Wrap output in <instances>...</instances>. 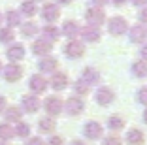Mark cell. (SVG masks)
Segmentation results:
<instances>
[{
  "label": "cell",
  "instance_id": "cell-1",
  "mask_svg": "<svg viewBox=\"0 0 147 145\" xmlns=\"http://www.w3.org/2000/svg\"><path fill=\"white\" fill-rule=\"evenodd\" d=\"M85 19H87V23H89L91 26H98V28H100V25H104V23H106V11H104V8L91 6V8L85 11Z\"/></svg>",
  "mask_w": 147,
  "mask_h": 145
},
{
  "label": "cell",
  "instance_id": "cell-2",
  "mask_svg": "<svg viewBox=\"0 0 147 145\" xmlns=\"http://www.w3.org/2000/svg\"><path fill=\"white\" fill-rule=\"evenodd\" d=\"M108 30L111 36H123L128 32V23H126L125 17H121V15H115V17H111L108 21Z\"/></svg>",
  "mask_w": 147,
  "mask_h": 145
},
{
  "label": "cell",
  "instance_id": "cell-3",
  "mask_svg": "<svg viewBox=\"0 0 147 145\" xmlns=\"http://www.w3.org/2000/svg\"><path fill=\"white\" fill-rule=\"evenodd\" d=\"M43 109L47 111L49 117H57L64 111V102H62L59 96H49V98H45V102H43Z\"/></svg>",
  "mask_w": 147,
  "mask_h": 145
},
{
  "label": "cell",
  "instance_id": "cell-4",
  "mask_svg": "<svg viewBox=\"0 0 147 145\" xmlns=\"http://www.w3.org/2000/svg\"><path fill=\"white\" fill-rule=\"evenodd\" d=\"M64 55L68 59H79V57L85 55V45L79 40H70L68 43L64 45Z\"/></svg>",
  "mask_w": 147,
  "mask_h": 145
},
{
  "label": "cell",
  "instance_id": "cell-5",
  "mask_svg": "<svg viewBox=\"0 0 147 145\" xmlns=\"http://www.w3.org/2000/svg\"><path fill=\"white\" fill-rule=\"evenodd\" d=\"M83 109H85V102H83V98H79V96H72V98H68L64 102V111L72 117L83 113Z\"/></svg>",
  "mask_w": 147,
  "mask_h": 145
},
{
  "label": "cell",
  "instance_id": "cell-6",
  "mask_svg": "<svg viewBox=\"0 0 147 145\" xmlns=\"http://www.w3.org/2000/svg\"><path fill=\"white\" fill-rule=\"evenodd\" d=\"M128 40L132 43H145V40H147V28H145V25L138 23V25L130 26V28H128Z\"/></svg>",
  "mask_w": 147,
  "mask_h": 145
},
{
  "label": "cell",
  "instance_id": "cell-7",
  "mask_svg": "<svg viewBox=\"0 0 147 145\" xmlns=\"http://www.w3.org/2000/svg\"><path fill=\"white\" fill-rule=\"evenodd\" d=\"M42 17L45 19V21L51 25V23H55L57 19L61 17V8H59V4H53V2H45L42 8Z\"/></svg>",
  "mask_w": 147,
  "mask_h": 145
},
{
  "label": "cell",
  "instance_id": "cell-8",
  "mask_svg": "<svg viewBox=\"0 0 147 145\" xmlns=\"http://www.w3.org/2000/svg\"><path fill=\"white\" fill-rule=\"evenodd\" d=\"M94 100L100 106H109V104L115 100V92H113V89H109V87H98V90L94 92Z\"/></svg>",
  "mask_w": 147,
  "mask_h": 145
},
{
  "label": "cell",
  "instance_id": "cell-9",
  "mask_svg": "<svg viewBox=\"0 0 147 145\" xmlns=\"http://www.w3.org/2000/svg\"><path fill=\"white\" fill-rule=\"evenodd\" d=\"M102 132H104V128H102L100 123H96V121H89L83 126V136L87 140H98V138H102Z\"/></svg>",
  "mask_w": 147,
  "mask_h": 145
},
{
  "label": "cell",
  "instance_id": "cell-10",
  "mask_svg": "<svg viewBox=\"0 0 147 145\" xmlns=\"http://www.w3.org/2000/svg\"><path fill=\"white\" fill-rule=\"evenodd\" d=\"M79 36L83 38V42H89V43H96L100 42V28L98 26H91L87 25L79 30Z\"/></svg>",
  "mask_w": 147,
  "mask_h": 145
},
{
  "label": "cell",
  "instance_id": "cell-11",
  "mask_svg": "<svg viewBox=\"0 0 147 145\" xmlns=\"http://www.w3.org/2000/svg\"><path fill=\"white\" fill-rule=\"evenodd\" d=\"M21 106H23V111H26V113H36L42 106V102L36 94H26V96H23Z\"/></svg>",
  "mask_w": 147,
  "mask_h": 145
},
{
  "label": "cell",
  "instance_id": "cell-12",
  "mask_svg": "<svg viewBox=\"0 0 147 145\" xmlns=\"http://www.w3.org/2000/svg\"><path fill=\"white\" fill-rule=\"evenodd\" d=\"M47 79L43 76H40V74H34V76L30 77V81H28V87H30V90L34 94H42L45 92V89H47Z\"/></svg>",
  "mask_w": 147,
  "mask_h": 145
},
{
  "label": "cell",
  "instance_id": "cell-13",
  "mask_svg": "<svg viewBox=\"0 0 147 145\" xmlns=\"http://www.w3.org/2000/svg\"><path fill=\"white\" fill-rule=\"evenodd\" d=\"M100 77H102V74H100L96 68H92V66H89V68H85L81 72V81H85L89 87L98 85V83H100Z\"/></svg>",
  "mask_w": 147,
  "mask_h": 145
},
{
  "label": "cell",
  "instance_id": "cell-14",
  "mask_svg": "<svg viewBox=\"0 0 147 145\" xmlns=\"http://www.w3.org/2000/svg\"><path fill=\"white\" fill-rule=\"evenodd\" d=\"M68 83H70V79H68V76H66L64 72H55L51 76L49 85H51L53 90H64L66 87H68Z\"/></svg>",
  "mask_w": 147,
  "mask_h": 145
},
{
  "label": "cell",
  "instance_id": "cell-15",
  "mask_svg": "<svg viewBox=\"0 0 147 145\" xmlns=\"http://www.w3.org/2000/svg\"><path fill=\"white\" fill-rule=\"evenodd\" d=\"M21 76H23V68L19 66V64H15V62L8 64V66L4 68V77H6V81H9V83L21 79Z\"/></svg>",
  "mask_w": 147,
  "mask_h": 145
},
{
  "label": "cell",
  "instance_id": "cell-16",
  "mask_svg": "<svg viewBox=\"0 0 147 145\" xmlns=\"http://www.w3.org/2000/svg\"><path fill=\"white\" fill-rule=\"evenodd\" d=\"M51 49H53L51 42H47V40H43V38L36 40V42L32 43V53H34V55H40V57H47L49 53H51Z\"/></svg>",
  "mask_w": 147,
  "mask_h": 145
},
{
  "label": "cell",
  "instance_id": "cell-17",
  "mask_svg": "<svg viewBox=\"0 0 147 145\" xmlns=\"http://www.w3.org/2000/svg\"><path fill=\"white\" fill-rule=\"evenodd\" d=\"M79 30H81V26L76 21L68 19V21H64V25H62L61 34H64L66 38H70V40H76V36H79Z\"/></svg>",
  "mask_w": 147,
  "mask_h": 145
},
{
  "label": "cell",
  "instance_id": "cell-18",
  "mask_svg": "<svg viewBox=\"0 0 147 145\" xmlns=\"http://www.w3.org/2000/svg\"><path fill=\"white\" fill-rule=\"evenodd\" d=\"M126 143L128 145H143L145 143V134L140 130V128H130L126 132Z\"/></svg>",
  "mask_w": 147,
  "mask_h": 145
},
{
  "label": "cell",
  "instance_id": "cell-19",
  "mask_svg": "<svg viewBox=\"0 0 147 145\" xmlns=\"http://www.w3.org/2000/svg\"><path fill=\"white\" fill-rule=\"evenodd\" d=\"M40 72L42 74H55V70H57V66H59V60L55 59V57H43L42 60H40Z\"/></svg>",
  "mask_w": 147,
  "mask_h": 145
},
{
  "label": "cell",
  "instance_id": "cell-20",
  "mask_svg": "<svg viewBox=\"0 0 147 145\" xmlns=\"http://www.w3.org/2000/svg\"><path fill=\"white\" fill-rule=\"evenodd\" d=\"M6 55H8V59L11 60V62H17V60L25 59V47H23V43H11V45L8 47Z\"/></svg>",
  "mask_w": 147,
  "mask_h": 145
},
{
  "label": "cell",
  "instance_id": "cell-21",
  "mask_svg": "<svg viewBox=\"0 0 147 145\" xmlns=\"http://www.w3.org/2000/svg\"><path fill=\"white\" fill-rule=\"evenodd\" d=\"M42 34H43V40H47V42L53 43L61 38V28H57L55 25H45L42 28Z\"/></svg>",
  "mask_w": 147,
  "mask_h": 145
},
{
  "label": "cell",
  "instance_id": "cell-22",
  "mask_svg": "<svg viewBox=\"0 0 147 145\" xmlns=\"http://www.w3.org/2000/svg\"><path fill=\"white\" fill-rule=\"evenodd\" d=\"M25 17H34L36 13H38V4H36V0H25L21 4V11Z\"/></svg>",
  "mask_w": 147,
  "mask_h": 145
},
{
  "label": "cell",
  "instance_id": "cell-23",
  "mask_svg": "<svg viewBox=\"0 0 147 145\" xmlns=\"http://www.w3.org/2000/svg\"><path fill=\"white\" fill-rule=\"evenodd\" d=\"M130 70H132V76L134 77H140V79L147 77V62L145 60H136V62H132Z\"/></svg>",
  "mask_w": 147,
  "mask_h": 145
},
{
  "label": "cell",
  "instance_id": "cell-24",
  "mask_svg": "<svg viewBox=\"0 0 147 145\" xmlns=\"http://www.w3.org/2000/svg\"><path fill=\"white\" fill-rule=\"evenodd\" d=\"M55 126H57V123H55V119H53V117H43V119L38 121V130H40V132L49 134V132H53V130H55Z\"/></svg>",
  "mask_w": 147,
  "mask_h": 145
},
{
  "label": "cell",
  "instance_id": "cell-25",
  "mask_svg": "<svg viewBox=\"0 0 147 145\" xmlns=\"http://www.w3.org/2000/svg\"><path fill=\"white\" fill-rule=\"evenodd\" d=\"M4 113H6V121H8V123H19L21 117H23V109H19V107H15V106L4 109Z\"/></svg>",
  "mask_w": 147,
  "mask_h": 145
},
{
  "label": "cell",
  "instance_id": "cell-26",
  "mask_svg": "<svg viewBox=\"0 0 147 145\" xmlns=\"http://www.w3.org/2000/svg\"><path fill=\"white\" fill-rule=\"evenodd\" d=\"M108 128L111 132H117V130H123L125 128V119L121 115H111L108 119Z\"/></svg>",
  "mask_w": 147,
  "mask_h": 145
},
{
  "label": "cell",
  "instance_id": "cell-27",
  "mask_svg": "<svg viewBox=\"0 0 147 145\" xmlns=\"http://www.w3.org/2000/svg\"><path fill=\"white\" fill-rule=\"evenodd\" d=\"M21 34L25 36V38H34V36L38 34V25L32 23V21L23 23V25H21Z\"/></svg>",
  "mask_w": 147,
  "mask_h": 145
},
{
  "label": "cell",
  "instance_id": "cell-28",
  "mask_svg": "<svg viewBox=\"0 0 147 145\" xmlns=\"http://www.w3.org/2000/svg\"><path fill=\"white\" fill-rule=\"evenodd\" d=\"M4 19H6V23L9 25V28H11V26L21 25V13L15 11V9H8V11H6V15H4Z\"/></svg>",
  "mask_w": 147,
  "mask_h": 145
},
{
  "label": "cell",
  "instance_id": "cell-29",
  "mask_svg": "<svg viewBox=\"0 0 147 145\" xmlns=\"http://www.w3.org/2000/svg\"><path fill=\"white\" fill-rule=\"evenodd\" d=\"M13 132H15V136H19V138H28L30 136V124L19 121V123L15 124V128H13Z\"/></svg>",
  "mask_w": 147,
  "mask_h": 145
},
{
  "label": "cell",
  "instance_id": "cell-30",
  "mask_svg": "<svg viewBox=\"0 0 147 145\" xmlns=\"http://www.w3.org/2000/svg\"><path fill=\"white\" fill-rule=\"evenodd\" d=\"M15 136V132H13V126L8 123H2L0 124V140L6 141V140H11V138Z\"/></svg>",
  "mask_w": 147,
  "mask_h": 145
},
{
  "label": "cell",
  "instance_id": "cell-31",
  "mask_svg": "<svg viewBox=\"0 0 147 145\" xmlns=\"http://www.w3.org/2000/svg\"><path fill=\"white\" fill-rule=\"evenodd\" d=\"M89 90H91V87L87 85L85 81H81V79H78V81L74 83V92L78 94L79 98H81V96H85V94H89Z\"/></svg>",
  "mask_w": 147,
  "mask_h": 145
},
{
  "label": "cell",
  "instance_id": "cell-32",
  "mask_svg": "<svg viewBox=\"0 0 147 145\" xmlns=\"http://www.w3.org/2000/svg\"><path fill=\"white\" fill-rule=\"evenodd\" d=\"M13 38H15V34H13V30L9 28H0V42L2 43H9V42H13Z\"/></svg>",
  "mask_w": 147,
  "mask_h": 145
},
{
  "label": "cell",
  "instance_id": "cell-33",
  "mask_svg": "<svg viewBox=\"0 0 147 145\" xmlns=\"http://www.w3.org/2000/svg\"><path fill=\"white\" fill-rule=\"evenodd\" d=\"M138 102L142 104V106H147V87H142V89L138 90Z\"/></svg>",
  "mask_w": 147,
  "mask_h": 145
},
{
  "label": "cell",
  "instance_id": "cell-34",
  "mask_svg": "<svg viewBox=\"0 0 147 145\" xmlns=\"http://www.w3.org/2000/svg\"><path fill=\"white\" fill-rule=\"evenodd\" d=\"M102 145H123V141H121V138H117V136H108V138H104Z\"/></svg>",
  "mask_w": 147,
  "mask_h": 145
},
{
  "label": "cell",
  "instance_id": "cell-35",
  "mask_svg": "<svg viewBox=\"0 0 147 145\" xmlns=\"http://www.w3.org/2000/svg\"><path fill=\"white\" fill-rule=\"evenodd\" d=\"M47 145H64V140L61 136H51L47 141Z\"/></svg>",
  "mask_w": 147,
  "mask_h": 145
},
{
  "label": "cell",
  "instance_id": "cell-36",
  "mask_svg": "<svg viewBox=\"0 0 147 145\" xmlns=\"http://www.w3.org/2000/svg\"><path fill=\"white\" fill-rule=\"evenodd\" d=\"M138 19H140V23H142V25H145V23H147V6H145V8H142V9H140V13H138Z\"/></svg>",
  "mask_w": 147,
  "mask_h": 145
},
{
  "label": "cell",
  "instance_id": "cell-37",
  "mask_svg": "<svg viewBox=\"0 0 147 145\" xmlns=\"http://www.w3.org/2000/svg\"><path fill=\"white\" fill-rule=\"evenodd\" d=\"M26 145H45V143H43V140H42V138H38V136H36V138H30V140L26 141Z\"/></svg>",
  "mask_w": 147,
  "mask_h": 145
},
{
  "label": "cell",
  "instance_id": "cell-38",
  "mask_svg": "<svg viewBox=\"0 0 147 145\" xmlns=\"http://www.w3.org/2000/svg\"><path fill=\"white\" fill-rule=\"evenodd\" d=\"M91 4L96 6V8H104L106 4H109V0H91Z\"/></svg>",
  "mask_w": 147,
  "mask_h": 145
},
{
  "label": "cell",
  "instance_id": "cell-39",
  "mask_svg": "<svg viewBox=\"0 0 147 145\" xmlns=\"http://www.w3.org/2000/svg\"><path fill=\"white\" fill-rule=\"evenodd\" d=\"M140 55H142V60H145V62H147V43H143V45H142Z\"/></svg>",
  "mask_w": 147,
  "mask_h": 145
},
{
  "label": "cell",
  "instance_id": "cell-40",
  "mask_svg": "<svg viewBox=\"0 0 147 145\" xmlns=\"http://www.w3.org/2000/svg\"><path fill=\"white\" fill-rule=\"evenodd\" d=\"M128 0H109V4L111 6H117V8H121V6H125Z\"/></svg>",
  "mask_w": 147,
  "mask_h": 145
},
{
  "label": "cell",
  "instance_id": "cell-41",
  "mask_svg": "<svg viewBox=\"0 0 147 145\" xmlns=\"http://www.w3.org/2000/svg\"><path fill=\"white\" fill-rule=\"evenodd\" d=\"M132 4L138 6V8H145V6H147V0H132Z\"/></svg>",
  "mask_w": 147,
  "mask_h": 145
},
{
  "label": "cell",
  "instance_id": "cell-42",
  "mask_svg": "<svg viewBox=\"0 0 147 145\" xmlns=\"http://www.w3.org/2000/svg\"><path fill=\"white\" fill-rule=\"evenodd\" d=\"M4 109H6V98L0 96V111H4Z\"/></svg>",
  "mask_w": 147,
  "mask_h": 145
},
{
  "label": "cell",
  "instance_id": "cell-43",
  "mask_svg": "<svg viewBox=\"0 0 147 145\" xmlns=\"http://www.w3.org/2000/svg\"><path fill=\"white\" fill-rule=\"evenodd\" d=\"M74 0H57V4H62V6H68V4H72Z\"/></svg>",
  "mask_w": 147,
  "mask_h": 145
},
{
  "label": "cell",
  "instance_id": "cell-44",
  "mask_svg": "<svg viewBox=\"0 0 147 145\" xmlns=\"http://www.w3.org/2000/svg\"><path fill=\"white\" fill-rule=\"evenodd\" d=\"M70 145H85V143H83L81 140H76V141H72V143H70Z\"/></svg>",
  "mask_w": 147,
  "mask_h": 145
},
{
  "label": "cell",
  "instance_id": "cell-45",
  "mask_svg": "<svg viewBox=\"0 0 147 145\" xmlns=\"http://www.w3.org/2000/svg\"><path fill=\"white\" fill-rule=\"evenodd\" d=\"M143 123L147 124V109H143Z\"/></svg>",
  "mask_w": 147,
  "mask_h": 145
},
{
  "label": "cell",
  "instance_id": "cell-46",
  "mask_svg": "<svg viewBox=\"0 0 147 145\" xmlns=\"http://www.w3.org/2000/svg\"><path fill=\"white\" fill-rule=\"evenodd\" d=\"M2 21H4V15H2V13H0V23H2Z\"/></svg>",
  "mask_w": 147,
  "mask_h": 145
},
{
  "label": "cell",
  "instance_id": "cell-47",
  "mask_svg": "<svg viewBox=\"0 0 147 145\" xmlns=\"http://www.w3.org/2000/svg\"><path fill=\"white\" fill-rule=\"evenodd\" d=\"M0 145H8V143H6V141H0Z\"/></svg>",
  "mask_w": 147,
  "mask_h": 145
},
{
  "label": "cell",
  "instance_id": "cell-48",
  "mask_svg": "<svg viewBox=\"0 0 147 145\" xmlns=\"http://www.w3.org/2000/svg\"><path fill=\"white\" fill-rule=\"evenodd\" d=\"M0 70H2V62H0Z\"/></svg>",
  "mask_w": 147,
  "mask_h": 145
}]
</instances>
